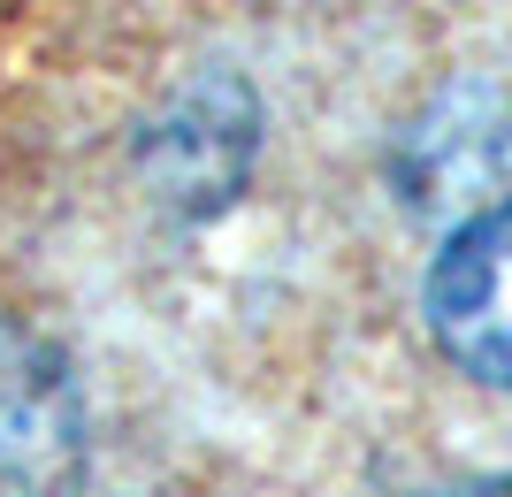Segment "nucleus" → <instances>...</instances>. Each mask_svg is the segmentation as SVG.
Listing matches in <instances>:
<instances>
[{"label": "nucleus", "mask_w": 512, "mask_h": 497, "mask_svg": "<svg viewBox=\"0 0 512 497\" xmlns=\"http://www.w3.org/2000/svg\"><path fill=\"white\" fill-rule=\"evenodd\" d=\"M398 184H406L413 207H436V215H490L512 192V100L497 92H451L421 123L406 130L398 146Z\"/></svg>", "instance_id": "nucleus-2"}, {"label": "nucleus", "mask_w": 512, "mask_h": 497, "mask_svg": "<svg viewBox=\"0 0 512 497\" xmlns=\"http://www.w3.org/2000/svg\"><path fill=\"white\" fill-rule=\"evenodd\" d=\"M253 161V100L237 85H199L169 130H153V176L184 207H222Z\"/></svg>", "instance_id": "nucleus-3"}, {"label": "nucleus", "mask_w": 512, "mask_h": 497, "mask_svg": "<svg viewBox=\"0 0 512 497\" xmlns=\"http://www.w3.org/2000/svg\"><path fill=\"white\" fill-rule=\"evenodd\" d=\"M428 329L474 383L512 390V199L444 238L428 268Z\"/></svg>", "instance_id": "nucleus-1"}]
</instances>
